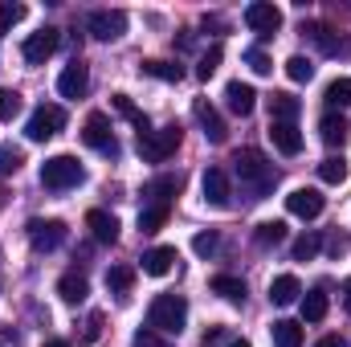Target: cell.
<instances>
[{"mask_svg":"<svg viewBox=\"0 0 351 347\" xmlns=\"http://www.w3.org/2000/svg\"><path fill=\"white\" fill-rule=\"evenodd\" d=\"M62 241H66V225L62 221H29V246L37 250V254H53V250H62Z\"/></svg>","mask_w":351,"mask_h":347,"instance_id":"8","label":"cell"},{"mask_svg":"<svg viewBox=\"0 0 351 347\" xmlns=\"http://www.w3.org/2000/svg\"><path fill=\"white\" fill-rule=\"evenodd\" d=\"M298 110H302V102L294 94H274L269 98V123H294Z\"/></svg>","mask_w":351,"mask_h":347,"instance_id":"21","label":"cell"},{"mask_svg":"<svg viewBox=\"0 0 351 347\" xmlns=\"http://www.w3.org/2000/svg\"><path fill=\"white\" fill-rule=\"evenodd\" d=\"M302 33L319 45V53H327V58H331V53H339V37H335V29H331V25H302Z\"/></svg>","mask_w":351,"mask_h":347,"instance_id":"24","label":"cell"},{"mask_svg":"<svg viewBox=\"0 0 351 347\" xmlns=\"http://www.w3.org/2000/svg\"><path fill=\"white\" fill-rule=\"evenodd\" d=\"M176 261H180L176 246H156V250H147V254H143V274H152V278H164V274H172Z\"/></svg>","mask_w":351,"mask_h":347,"instance_id":"17","label":"cell"},{"mask_svg":"<svg viewBox=\"0 0 351 347\" xmlns=\"http://www.w3.org/2000/svg\"><path fill=\"white\" fill-rule=\"evenodd\" d=\"M21 16H25V4H0V37H4Z\"/></svg>","mask_w":351,"mask_h":347,"instance_id":"40","label":"cell"},{"mask_svg":"<svg viewBox=\"0 0 351 347\" xmlns=\"http://www.w3.org/2000/svg\"><path fill=\"white\" fill-rule=\"evenodd\" d=\"M21 115V94L16 90H0V123H12Z\"/></svg>","mask_w":351,"mask_h":347,"instance_id":"39","label":"cell"},{"mask_svg":"<svg viewBox=\"0 0 351 347\" xmlns=\"http://www.w3.org/2000/svg\"><path fill=\"white\" fill-rule=\"evenodd\" d=\"M323 98H327V106H351V78H335Z\"/></svg>","mask_w":351,"mask_h":347,"instance_id":"36","label":"cell"},{"mask_svg":"<svg viewBox=\"0 0 351 347\" xmlns=\"http://www.w3.org/2000/svg\"><path fill=\"white\" fill-rule=\"evenodd\" d=\"M147 323H152V331H160V335H180L184 323H188V302H184L180 294H160V298L152 302V311H147Z\"/></svg>","mask_w":351,"mask_h":347,"instance_id":"2","label":"cell"},{"mask_svg":"<svg viewBox=\"0 0 351 347\" xmlns=\"http://www.w3.org/2000/svg\"><path fill=\"white\" fill-rule=\"evenodd\" d=\"M348 246H351V241H348V233H343V229H335V233L327 237V254H331L335 261H339L343 254H348Z\"/></svg>","mask_w":351,"mask_h":347,"instance_id":"43","label":"cell"},{"mask_svg":"<svg viewBox=\"0 0 351 347\" xmlns=\"http://www.w3.org/2000/svg\"><path fill=\"white\" fill-rule=\"evenodd\" d=\"M0 204H4V192H0Z\"/></svg>","mask_w":351,"mask_h":347,"instance_id":"51","label":"cell"},{"mask_svg":"<svg viewBox=\"0 0 351 347\" xmlns=\"http://www.w3.org/2000/svg\"><path fill=\"white\" fill-rule=\"evenodd\" d=\"M298 294H302V282L294 274H278L269 282V302L274 307H290V302H298Z\"/></svg>","mask_w":351,"mask_h":347,"instance_id":"20","label":"cell"},{"mask_svg":"<svg viewBox=\"0 0 351 347\" xmlns=\"http://www.w3.org/2000/svg\"><path fill=\"white\" fill-rule=\"evenodd\" d=\"M86 229L94 233L98 246H114V241H119V221H114L106 208H90L86 213Z\"/></svg>","mask_w":351,"mask_h":347,"instance_id":"15","label":"cell"},{"mask_svg":"<svg viewBox=\"0 0 351 347\" xmlns=\"http://www.w3.org/2000/svg\"><path fill=\"white\" fill-rule=\"evenodd\" d=\"M225 347H250V344L245 339H233V344H225Z\"/></svg>","mask_w":351,"mask_h":347,"instance_id":"50","label":"cell"},{"mask_svg":"<svg viewBox=\"0 0 351 347\" xmlns=\"http://www.w3.org/2000/svg\"><path fill=\"white\" fill-rule=\"evenodd\" d=\"M221 339H225V331H221V327H213V331L204 335V344H200V347H217Z\"/></svg>","mask_w":351,"mask_h":347,"instance_id":"46","label":"cell"},{"mask_svg":"<svg viewBox=\"0 0 351 347\" xmlns=\"http://www.w3.org/2000/svg\"><path fill=\"white\" fill-rule=\"evenodd\" d=\"M131 286H135V270H131V265H110V270H106V290H110V294L123 298Z\"/></svg>","mask_w":351,"mask_h":347,"instance_id":"27","label":"cell"},{"mask_svg":"<svg viewBox=\"0 0 351 347\" xmlns=\"http://www.w3.org/2000/svg\"><path fill=\"white\" fill-rule=\"evenodd\" d=\"M135 347H172V344L160 339V331H135Z\"/></svg>","mask_w":351,"mask_h":347,"instance_id":"44","label":"cell"},{"mask_svg":"<svg viewBox=\"0 0 351 347\" xmlns=\"http://www.w3.org/2000/svg\"><path fill=\"white\" fill-rule=\"evenodd\" d=\"M213 294H221L229 302H245V282L241 278H229V274H217L213 278Z\"/></svg>","mask_w":351,"mask_h":347,"instance_id":"28","label":"cell"},{"mask_svg":"<svg viewBox=\"0 0 351 347\" xmlns=\"http://www.w3.org/2000/svg\"><path fill=\"white\" fill-rule=\"evenodd\" d=\"M110 102H114V110H119L123 119H131V123H135V131H139V139H143V135L152 131V123H147V115H143V110H139V106H135V102H131L127 94H114Z\"/></svg>","mask_w":351,"mask_h":347,"instance_id":"25","label":"cell"},{"mask_svg":"<svg viewBox=\"0 0 351 347\" xmlns=\"http://www.w3.org/2000/svg\"><path fill=\"white\" fill-rule=\"evenodd\" d=\"M58 294H62V302H70V307H78V302H86V294H90V282H86V274H78V270H70V274H62V278H58Z\"/></svg>","mask_w":351,"mask_h":347,"instance_id":"18","label":"cell"},{"mask_svg":"<svg viewBox=\"0 0 351 347\" xmlns=\"http://www.w3.org/2000/svg\"><path fill=\"white\" fill-rule=\"evenodd\" d=\"M343 307H348V311H351V278H348V282H343Z\"/></svg>","mask_w":351,"mask_h":347,"instance_id":"48","label":"cell"},{"mask_svg":"<svg viewBox=\"0 0 351 347\" xmlns=\"http://www.w3.org/2000/svg\"><path fill=\"white\" fill-rule=\"evenodd\" d=\"M86 29L98 41H119V37L127 33V12H119V8H98V12H90Z\"/></svg>","mask_w":351,"mask_h":347,"instance_id":"9","label":"cell"},{"mask_svg":"<svg viewBox=\"0 0 351 347\" xmlns=\"http://www.w3.org/2000/svg\"><path fill=\"white\" fill-rule=\"evenodd\" d=\"M200 192H204V200L213 204V208H229V172L225 168H208L204 180H200Z\"/></svg>","mask_w":351,"mask_h":347,"instance_id":"13","label":"cell"},{"mask_svg":"<svg viewBox=\"0 0 351 347\" xmlns=\"http://www.w3.org/2000/svg\"><path fill=\"white\" fill-rule=\"evenodd\" d=\"M176 188H180V180H176V176H156V180L147 184V204H168V208H172Z\"/></svg>","mask_w":351,"mask_h":347,"instance_id":"23","label":"cell"},{"mask_svg":"<svg viewBox=\"0 0 351 347\" xmlns=\"http://www.w3.org/2000/svg\"><path fill=\"white\" fill-rule=\"evenodd\" d=\"M192 115H196V123H200V131H204L208 143H225L229 139V127H225V119L217 115V106L208 98H196L192 102Z\"/></svg>","mask_w":351,"mask_h":347,"instance_id":"11","label":"cell"},{"mask_svg":"<svg viewBox=\"0 0 351 347\" xmlns=\"http://www.w3.org/2000/svg\"><path fill=\"white\" fill-rule=\"evenodd\" d=\"M86 86H90V70L78 62V58H74V62L58 74V94H62V98H82V94H86Z\"/></svg>","mask_w":351,"mask_h":347,"instance_id":"14","label":"cell"},{"mask_svg":"<svg viewBox=\"0 0 351 347\" xmlns=\"http://www.w3.org/2000/svg\"><path fill=\"white\" fill-rule=\"evenodd\" d=\"M269 335H274V347H302V327L294 319H278Z\"/></svg>","mask_w":351,"mask_h":347,"instance_id":"26","label":"cell"},{"mask_svg":"<svg viewBox=\"0 0 351 347\" xmlns=\"http://www.w3.org/2000/svg\"><path fill=\"white\" fill-rule=\"evenodd\" d=\"M348 160H343V156H327V160H323V164H319V176H323V184H343V180H348Z\"/></svg>","mask_w":351,"mask_h":347,"instance_id":"32","label":"cell"},{"mask_svg":"<svg viewBox=\"0 0 351 347\" xmlns=\"http://www.w3.org/2000/svg\"><path fill=\"white\" fill-rule=\"evenodd\" d=\"M245 25H250L254 33H262V37H274V33L282 29V8L269 4V0H254V4L245 8Z\"/></svg>","mask_w":351,"mask_h":347,"instance_id":"10","label":"cell"},{"mask_svg":"<svg viewBox=\"0 0 351 347\" xmlns=\"http://www.w3.org/2000/svg\"><path fill=\"white\" fill-rule=\"evenodd\" d=\"M45 347H70V344H66V339H49Z\"/></svg>","mask_w":351,"mask_h":347,"instance_id":"49","label":"cell"},{"mask_svg":"<svg viewBox=\"0 0 351 347\" xmlns=\"http://www.w3.org/2000/svg\"><path fill=\"white\" fill-rule=\"evenodd\" d=\"M245 62H250V70H254L258 78H265V74H274V62L265 58V49H250V53H245Z\"/></svg>","mask_w":351,"mask_h":347,"instance_id":"41","label":"cell"},{"mask_svg":"<svg viewBox=\"0 0 351 347\" xmlns=\"http://www.w3.org/2000/svg\"><path fill=\"white\" fill-rule=\"evenodd\" d=\"M82 139H86L94 152H102V156H119V139H114V131H110V119L102 115V110H94L86 115V123H82Z\"/></svg>","mask_w":351,"mask_h":347,"instance_id":"7","label":"cell"},{"mask_svg":"<svg viewBox=\"0 0 351 347\" xmlns=\"http://www.w3.org/2000/svg\"><path fill=\"white\" fill-rule=\"evenodd\" d=\"M217 70H221V45H213V49L200 58V66H196V78H200V82H208Z\"/></svg>","mask_w":351,"mask_h":347,"instance_id":"38","label":"cell"},{"mask_svg":"<svg viewBox=\"0 0 351 347\" xmlns=\"http://www.w3.org/2000/svg\"><path fill=\"white\" fill-rule=\"evenodd\" d=\"M217 246H221V237H217V233H196V237H192V250H196L200 258L217 254Z\"/></svg>","mask_w":351,"mask_h":347,"instance_id":"42","label":"cell"},{"mask_svg":"<svg viewBox=\"0 0 351 347\" xmlns=\"http://www.w3.org/2000/svg\"><path fill=\"white\" fill-rule=\"evenodd\" d=\"M302 319H306V323H323V319H327V294H323V290H311V294L302 298Z\"/></svg>","mask_w":351,"mask_h":347,"instance_id":"30","label":"cell"},{"mask_svg":"<svg viewBox=\"0 0 351 347\" xmlns=\"http://www.w3.org/2000/svg\"><path fill=\"white\" fill-rule=\"evenodd\" d=\"M21 164H25V152L21 147H0V176H12V172H21Z\"/></svg>","mask_w":351,"mask_h":347,"instance_id":"37","label":"cell"},{"mask_svg":"<svg viewBox=\"0 0 351 347\" xmlns=\"http://www.w3.org/2000/svg\"><path fill=\"white\" fill-rule=\"evenodd\" d=\"M143 74H152V78H160V82H180V78H184V70L172 66V62H143Z\"/></svg>","mask_w":351,"mask_h":347,"instance_id":"34","label":"cell"},{"mask_svg":"<svg viewBox=\"0 0 351 347\" xmlns=\"http://www.w3.org/2000/svg\"><path fill=\"white\" fill-rule=\"evenodd\" d=\"M286 208H290L294 217H302V221H315V217L323 213V192H319V188H294V192L286 196Z\"/></svg>","mask_w":351,"mask_h":347,"instance_id":"12","label":"cell"},{"mask_svg":"<svg viewBox=\"0 0 351 347\" xmlns=\"http://www.w3.org/2000/svg\"><path fill=\"white\" fill-rule=\"evenodd\" d=\"M319 250H323V237H319V233H302V237H298V241L290 246L294 261H311L315 254H319Z\"/></svg>","mask_w":351,"mask_h":347,"instance_id":"33","label":"cell"},{"mask_svg":"<svg viewBox=\"0 0 351 347\" xmlns=\"http://www.w3.org/2000/svg\"><path fill=\"white\" fill-rule=\"evenodd\" d=\"M86 180V168L74 160V156H49L41 164V184L53 188V192H66V188H78Z\"/></svg>","mask_w":351,"mask_h":347,"instance_id":"3","label":"cell"},{"mask_svg":"<svg viewBox=\"0 0 351 347\" xmlns=\"http://www.w3.org/2000/svg\"><path fill=\"white\" fill-rule=\"evenodd\" d=\"M233 172H237V180L250 188V200H265V196L274 192V184H278L274 164L265 160L258 147H245V152H237V156H233Z\"/></svg>","mask_w":351,"mask_h":347,"instance_id":"1","label":"cell"},{"mask_svg":"<svg viewBox=\"0 0 351 347\" xmlns=\"http://www.w3.org/2000/svg\"><path fill=\"white\" fill-rule=\"evenodd\" d=\"M286 74H290V82H311V78H315V66H311V58L294 53V58L286 62Z\"/></svg>","mask_w":351,"mask_h":347,"instance_id":"35","label":"cell"},{"mask_svg":"<svg viewBox=\"0 0 351 347\" xmlns=\"http://www.w3.org/2000/svg\"><path fill=\"white\" fill-rule=\"evenodd\" d=\"M315 347H348V344H343L339 335H323V339H319V344H315Z\"/></svg>","mask_w":351,"mask_h":347,"instance_id":"47","label":"cell"},{"mask_svg":"<svg viewBox=\"0 0 351 347\" xmlns=\"http://www.w3.org/2000/svg\"><path fill=\"white\" fill-rule=\"evenodd\" d=\"M269 139H274V147L282 156H298L302 152V135H298L294 123H269Z\"/></svg>","mask_w":351,"mask_h":347,"instance_id":"19","label":"cell"},{"mask_svg":"<svg viewBox=\"0 0 351 347\" xmlns=\"http://www.w3.org/2000/svg\"><path fill=\"white\" fill-rule=\"evenodd\" d=\"M176 147H180V123H168V127H160V131H147V135L139 139V156H143L147 164H164Z\"/></svg>","mask_w":351,"mask_h":347,"instance_id":"5","label":"cell"},{"mask_svg":"<svg viewBox=\"0 0 351 347\" xmlns=\"http://www.w3.org/2000/svg\"><path fill=\"white\" fill-rule=\"evenodd\" d=\"M98 331H102V315H90L86 331H82V344H94V339H98Z\"/></svg>","mask_w":351,"mask_h":347,"instance_id":"45","label":"cell"},{"mask_svg":"<svg viewBox=\"0 0 351 347\" xmlns=\"http://www.w3.org/2000/svg\"><path fill=\"white\" fill-rule=\"evenodd\" d=\"M319 135H323V143H327V147H343V139H348V123H343L335 110H327V115H323V123H319Z\"/></svg>","mask_w":351,"mask_h":347,"instance_id":"22","label":"cell"},{"mask_svg":"<svg viewBox=\"0 0 351 347\" xmlns=\"http://www.w3.org/2000/svg\"><path fill=\"white\" fill-rule=\"evenodd\" d=\"M62 127H66V110L53 106V102H41V106L29 115V123H25V139H29V143H45V139H53Z\"/></svg>","mask_w":351,"mask_h":347,"instance_id":"4","label":"cell"},{"mask_svg":"<svg viewBox=\"0 0 351 347\" xmlns=\"http://www.w3.org/2000/svg\"><path fill=\"white\" fill-rule=\"evenodd\" d=\"M254 241H258L262 250L282 246V241H286V225H282V221H262V225H258V233H254Z\"/></svg>","mask_w":351,"mask_h":347,"instance_id":"31","label":"cell"},{"mask_svg":"<svg viewBox=\"0 0 351 347\" xmlns=\"http://www.w3.org/2000/svg\"><path fill=\"white\" fill-rule=\"evenodd\" d=\"M225 102H229V110L233 115H254V106H258V90L250 86V82H229L225 86Z\"/></svg>","mask_w":351,"mask_h":347,"instance_id":"16","label":"cell"},{"mask_svg":"<svg viewBox=\"0 0 351 347\" xmlns=\"http://www.w3.org/2000/svg\"><path fill=\"white\" fill-rule=\"evenodd\" d=\"M168 204H143L139 208V229L143 233H156V229H164V221H168Z\"/></svg>","mask_w":351,"mask_h":347,"instance_id":"29","label":"cell"},{"mask_svg":"<svg viewBox=\"0 0 351 347\" xmlns=\"http://www.w3.org/2000/svg\"><path fill=\"white\" fill-rule=\"evenodd\" d=\"M58 45H62V33H58L53 25H45V29H37V33H29V37H25L21 53H25V62H29V66H45V62L58 53Z\"/></svg>","mask_w":351,"mask_h":347,"instance_id":"6","label":"cell"}]
</instances>
